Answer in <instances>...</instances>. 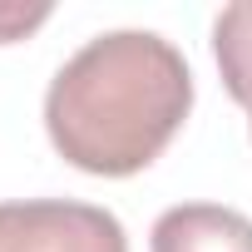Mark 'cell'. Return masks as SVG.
I'll return each mask as SVG.
<instances>
[{
	"instance_id": "obj_1",
	"label": "cell",
	"mask_w": 252,
	"mask_h": 252,
	"mask_svg": "<svg viewBox=\"0 0 252 252\" xmlns=\"http://www.w3.org/2000/svg\"><path fill=\"white\" fill-rule=\"evenodd\" d=\"M193 109L183 50L154 30H109L60 64L45 89L55 154L94 178L144 173Z\"/></svg>"
},
{
	"instance_id": "obj_2",
	"label": "cell",
	"mask_w": 252,
	"mask_h": 252,
	"mask_svg": "<svg viewBox=\"0 0 252 252\" xmlns=\"http://www.w3.org/2000/svg\"><path fill=\"white\" fill-rule=\"evenodd\" d=\"M0 252H129V237L109 208L74 198H20L0 203Z\"/></svg>"
},
{
	"instance_id": "obj_3",
	"label": "cell",
	"mask_w": 252,
	"mask_h": 252,
	"mask_svg": "<svg viewBox=\"0 0 252 252\" xmlns=\"http://www.w3.org/2000/svg\"><path fill=\"white\" fill-rule=\"evenodd\" d=\"M149 237L154 252H252V218L222 203H178L158 213Z\"/></svg>"
},
{
	"instance_id": "obj_4",
	"label": "cell",
	"mask_w": 252,
	"mask_h": 252,
	"mask_svg": "<svg viewBox=\"0 0 252 252\" xmlns=\"http://www.w3.org/2000/svg\"><path fill=\"white\" fill-rule=\"evenodd\" d=\"M213 60L227 84V94L247 109L252 119V0L222 5L213 20Z\"/></svg>"
},
{
	"instance_id": "obj_5",
	"label": "cell",
	"mask_w": 252,
	"mask_h": 252,
	"mask_svg": "<svg viewBox=\"0 0 252 252\" xmlns=\"http://www.w3.org/2000/svg\"><path fill=\"white\" fill-rule=\"evenodd\" d=\"M55 15V5H20V0H0V45H15L25 35H35L45 20Z\"/></svg>"
}]
</instances>
